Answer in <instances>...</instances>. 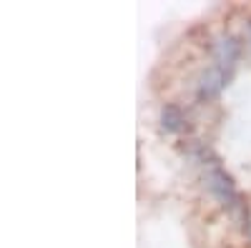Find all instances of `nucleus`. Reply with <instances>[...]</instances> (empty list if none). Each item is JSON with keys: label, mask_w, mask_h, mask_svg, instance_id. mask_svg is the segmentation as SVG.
<instances>
[{"label": "nucleus", "mask_w": 251, "mask_h": 248, "mask_svg": "<svg viewBox=\"0 0 251 248\" xmlns=\"http://www.w3.org/2000/svg\"><path fill=\"white\" fill-rule=\"evenodd\" d=\"M231 78H234V73L224 70L221 66H208L196 80V98L199 100H214L228 86Z\"/></svg>", "instance_id": "2"}, {"label": "nucleus", "mask_w": 251, "mask_h": 248, "mask_svg": "<svg viewBox=\"0 0 251 248\" xmlns=\"http://www.w3.org/2000/svg\"><path fill=\"white\" fill-rule=\"evenodd\" d=\"M244 38H246V43L251 48V20H246V25H244Z\"/></svg>", "instance_id": "4"}, {"label": "nucleus", "mask_w": 251, "mask_h": 248, "mask_svg": "<svg viewBox=\"0 0 251 248\" xmlns=\"http://www.w3.org/2000/svg\"><path fill=\"white\" fill-rule=\"evenodd\" d=\"M211 55H214V66H221L224 70L234 73L241 58V40L231 33H221L219 38L211 40Z\"/></svg>", "instance_id": "1"}, {"label": "nucleus", "mask_w": 251, "mask_h": 248, "mask_svg": "<svg viewBox=\"0 0 251 248\" xmlns=\"http://www.w3.org/2000/svg\"><path fill=\"white\" fill-rule=\"evenodd\" d=\"M161 126H163V131H169V133H178L186 126L183 108L176 106V103H166V106L161 108Z\"/></svg>", "instance_id": "3"}]
</instances>
